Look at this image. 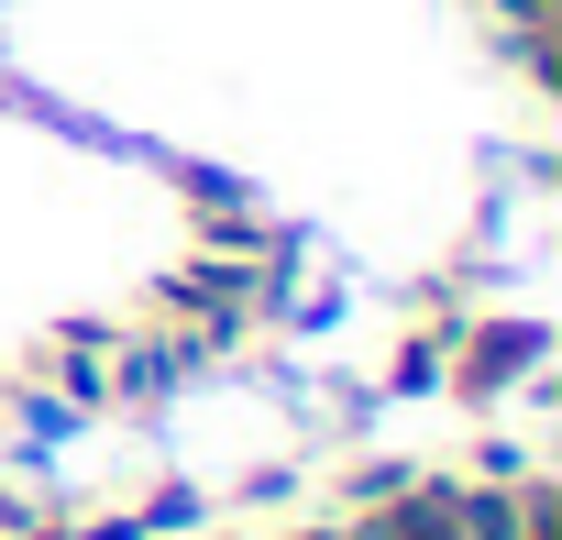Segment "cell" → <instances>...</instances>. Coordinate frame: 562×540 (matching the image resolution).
<instances>
[{
  "mask_svg": "<svg viewBox=\"0 0 562 540\" xmlns=\"http://www.w3.org/2000/svg\"><path fill=\"white\" fill-rule=\"evenodd\" d=\"M540 364H551V331H540V320H485V310H463L452 342H441V386H452L463 408H496L507 386H540Z\"/></svg>",
  "mask_w": 562,
  "mask_h": 540,
  "instance_id": "6da1fadb",
  "label": "cell"
}]
</instances>
